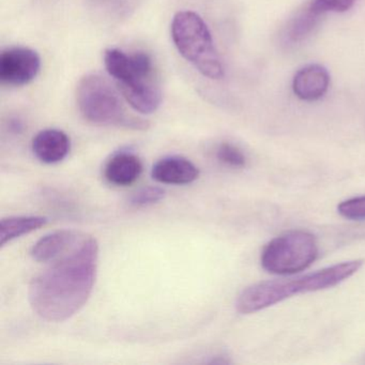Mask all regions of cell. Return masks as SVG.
Wrapping results in <instances>:
<instances>
[{"mask_svg":"<svg viewBox=\"0 0 365 365\" xmlns=\"http://www.w3.org/2000/svg\"><path fill=\"white\" fill-rule=\"evenodd\" d=\"M99 245L96 239L78 241L34 277L29 288L31 309L46 322H61L76 315L93 294L97 279Z\"/></svg>","mask_w":365,"mask_h":365,"instance_id":"obj_1","label":"cell"},{"mask_svg":"<svg viewBox=\"0 0 365 365\" xmlns=\"http://www.w3.org/2000/svg\"><path fill=\"white\" fill-rule=\"evenodd\" d=\"M362 264V260H350L294 279H272L254 284L239 294L237 311L247 315L272 307L296 294L334 287L356 274Z\"/></svg>","mask_w":365,"mask_h":365,"instance_id":"obj_2","label":"cell"},{"mask_svg":"<svg viewBox=\"0 0 365 365\" xmlns=\"http://www.w3.org/2000/svg\"><path fill=\"white\" fill-rule=\"evenodd\" d=\"M104 66L134 110L145 115L157 112L162 93L155 81L153 59L147 53L128 55L118 48H108L104 52Z\"/></svg>","mask_w":365,"mask_h":365,"instance_id":"obj_3","label":"cell"},{"mask_svg":"<svg viewBox=\"0 0 365 365\" xmlns=\"http://www.w3.org/2000/svg\"><path fill=\"white\" fill-rule=\"evenodd\" d=\"M173 42L181 56L205 78L221 80L224 67L206 23L193 11H179L170 25Z\"/></svg>","mask_w":365,"mask_h":365,"instance_id":"obj_4","label":"cell"},{"mask_svg":"<svg viewBox=\"0 0 365 365\" xmlns=\"http://www.w3.org/2000/svg\"><path fill=\"white\" fill-rule=\"evenodd\" d=\"M76 102L82 116L93 125L135 130L148 128L144 120L125 114L116 89L99 74H88L81 78L76 88Z\"/></svg>","mask_w":365,"mask_h":365,"instance_id":"obj_5","label":"cell"},{"mask_svg":"<svg viewBox=\"0 0 365 365\" xmlns=\"http://www.w3.org/2000/svg\"><path fill=\"white\" fill-rule=\"evenodd\" d=\"M318 256L314 235L304 230H292L272 239L262 250V268L273 274H294L309 268Z\"/></svg>","mask_w":365,"mask_h":365,"instance_id":"obj_6","label":"cell"},{"mask_svg":"<svg viewBox=\"0 0 365 365\" xmlns=\"http://www.w3.org/2000/svg\"><path fill=\"white\" fill-rule=\"evenodd\" d=\"M41 69V58L33 48H7L0 55V81L7 86L20 87L33 82Z\"/></svg>","mask_w":365,"mask_h":365,"instance_id":"obj_7","label":"cell"},{"mask_svg":"<svg viewBox=\"0 0 365 365\" xmlns=\"http://www.w3.org/2000/svg\"><path fill=\"white\" fill-rule=\"evenodd\" d=\"M330 74L320 65H309L301 68L292 80L294 96L302 101H318L324 97L330 87Z\"/></svg>","mask_w":365,"mask_h":365,"instance_id":"obj_8","label":"cell"},{"mask_svg":"<svg viewBox=\"0 0 365 365\" xmlns=\"http://www.w3.org/2000/svg\"><path fill=\"white\" fill-rule=\"evenodd\" d=\"M151 176L163 185H185L197 180L200 170L187 158L172 155L159 160L153 165Z\"/></svg>","mask_w":365,"mask_h":365,"instance_id":"obj_9","label":"cell"},{"mask_svg":"<svg viewBox=\"0 0 365 365\" xmlns=\"http://www.w3.org/2000/svg\"><path fill=\"white\" fill-rule=\"evenodd\" d=\"M31 149L35 157L42 163L56 164L69 155L71 140L61 130H42L34 138Z\"/></svg>","mask_w":365,"mask_h":365,"instance_id":"obj_10","label":"cell"},{"mask_svg":"<svg viewBox=\"0 0 365 365\" xmlns=\"http://www.w3.org/2000/svg\"><path fill=\"white\" fill-rule=\"evenodd\" d=\"M142 173L143 164L140 158L127 151H121L113 155L104 168L106 180L116 187L133 185L138 180Z\"/></svg>","mask_w":365,"mask_h":365,"instance_id":"obj_11","label":"cell"},{"mask_svg":"<svg viewBox=\"0 0 365 365\" xmlns=\"http://www.w3.org/2000/svg\"><path fill=\"white\" fill-rule=\"evenodd\" d=\"M78 242V235L73 230H57L35 243L31 249V257L38 262H54Z\"/></svg>","mask_w":365,"mask_h":365,"instance_id":"obj_12","label":"cell"},{"mask_svg":"<svg viewBox=\"0 0 365 365\" xmlns=\"http://www.w3.org/2000/svg\"><path fill=\"white\" fill-rule=\"evenodd\" d=\"M48 224V217L41 215H21L5 217L0 222V247L31 234Z\"/></svg>","mask_w":365,"mask_h":365,"instance_id":"obj_13","label":"cell"},{"mask_svg":"<svg viewBox=\"0 0 365 365\" xmlns=\"http://www.w3.org/2000/svg\"><path fill=\"white\" fill-rule=\"evenodd\" d=\"M322 16L307 7L290 22L287 29L288 40L290 42H300L313 33Z\"/></svg>","mask_w":365,"mask_h":365,"instance_id":"obj_14","label":"cell"},{"mask_svg":"<svg viewBox=\"0 0 365 365\" xmlns=\"http://www.w3.org/2000/svg\"><path fill=\"white\" fill-rule=\"evenodd\" d=\"M165 190L160 187H144L132 193L129 202L135 208H145L159 204L165 198Z\"/></svg>","mask_w":365,"mask_h":365,"instance_id":"obj_15","label":"cell"},{"mask_svg":"<svg viewBox=\"0 0 365 365\" xmlns=\"http://www.w3.org/2000/svg\"><path fill=\"white\" fill-rule=\"evenodd\" d=\"M217 158L221 163L234 168H245L247 164V158L240 148L230 144L222 143L217 150Z\"/></svg>","mask_w":365,"mask_h":365,"instance_id":"obj_16","label":"cell"},{"mask_svg":"<svg viewBox=\"0 0 365 365\" xmlns=\"http://www.w3.org/2000/svg\"><path fill=\"white\" fill-rule=\"evenodd\" d=\"M356 0H312L309 7L320 16L328 12L343 14L354 7Z\"/></svg>","mask_w":365,"mask_h":365,"instance_id":"obj_17","label":"cell"},{"mask_svg":"<svg viewBox=\"0 0 365 365\" xmlns=\"http://www.w3.org/2000/svg\"><path fill=\"white\" fill-rule=\"evenodd\" d=\"M337 211L341 217L352 221L365 220V196L350 198L341 202L337 207Z\"/></svg>","mask_w":365,"mask_h":365,"instance_id":"obj_18","label":"cell"}]
</instances>
